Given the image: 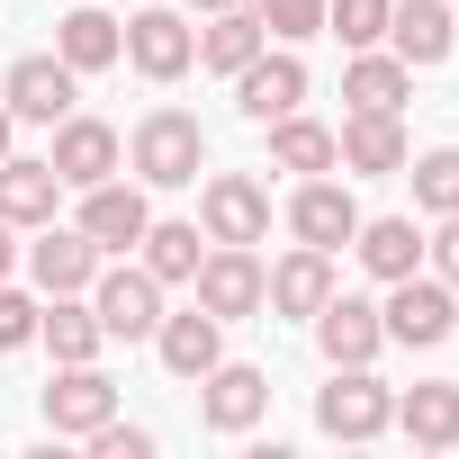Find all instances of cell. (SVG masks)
<instances>
[{
    "mask_svg": "<svg viewBox=\"0 0 459 459\" xmlns=\"http://www.w3.org/2000/svg\"><path fill=\"white\" fill-rule=\"evenodd\" d=\"M126 171H135L144 189H189V180L207 171V126H198L189 108H153V117L126 135Z\"/></svg>",
    "mask_w": 459,
    "mask_h": 459,
    "instance_id": "cell-1",
    "label": "cell"
},
{
    "mask_svg": "<svg viewBox=\"0 0 459 459\" xmlns=\"http://www.w3.org/2000/svg\"><path fill=\"white\" fill-rule=\"evenodd\" d=\"M82 298H91V316H100L108 342H153V325H162V280L144 262H117V271L100 262V280Z\"/></svg>",
    "mask_w": 459,
    "mask_h": 459,
    "instance_id": "cell-2",
    "label": "cell"
},
{
    "mask_svg": "<svg viewBox=\"0 0 459 459\" xmlns=\"http://www.w3.org/2000/svg\"><path fill=\"white\" fill-rule=\"evenodd\" d=\"M378 325H387V342H405V351H432V342H450V333H459V289H450V280H423V271H405V280H387V307H378Z\"/></svg>",
    "mask_w": 459,
    "mask_h": 459,
    "instance_id": "cell-3",
    "label": "cell"
},
{
    "mask_svg": "<svg viewBox=\"0 0 459 459\" xmlns=\"http://www.w3.org/2000/svg\"><path fill=\"white\" fill-rule=\"evenodd\" d=\"M189 289H198V307H207L216 325H244V316H262V289H271V271L253 262V244H207Z\"/></svg>",
    "mask_w": 459,
    "mask_h": 459,
    "instance_id": "cell-4",
    "label": "cell"
},
{
    "mask_svg": "<svg viewBox=\"0 0 459 459\" xmlns=\"http://www.w3.org/2000/svg\"><path fill=\"white\" fill-rule=\"evenodd\" d=\"M316 423L333 441H378L396 423V396H387L378 369H333V387H316Z\"/></svg>",
    "mask_w": 459,
    "mask_h": 459,
    "instance_id": "cell-5",
    "label": "cell"
},
{
    "mask_svg": "<svg viewBox=\"0 0 459 459\" xmlns=\"http://www.w3.org/2000/svg\"><path fill=\"white\" fill-rule=\"evenodd\" d=\"M46 162H55L64 189H91V180H117V171H126V144H117L108 117H82V108H73V117H55V153H46Z\"/></svg>",
    "mask_w": 459,
    "mask_h": 459,
    "instance_id": "cell-6",
    "label": "cell"
},
{
    "mask_svg": "<svg viewBox=\"0 0 459 459\" xmlns=\"http://www.w3.org/2000/svg\"><path fill=\"white\" fill-rule=\"evenodd\" d=\"M307 325H316V351H325L333 369H369V360L387 351V325H378V307H369V298H351V289H333V298H325Z\"/></svg>",
    "mask_w": 459,
    "mask_h": 459,
    "instance_id": "cell-7",
    "label": "cell"
},
{
    "mask_svg": "<svg viewBox=\"0 0 459 459\" xmlns=\"http://www.w3.org/2000/svg\"><path fill=\"white\" fill-rule=\"evenodd\" d=\"M198 225H207V244H262L271 235V189L244 180V171H216L198 189Z\"/></svg>",
    "mask_w": 459,
    "mask_h": 459,
    "instance_id": "cell-8",
    "label": "cell"
},
{
    "mask_svg": "<svg viewBox=\"0 0 459 459\" xmlns=\"http://www.w3.org/2000/svg\"><path fill=\"white\" fill-rule=\"evenodd\" d=\"M100 244L82 235V225H37V244H28V280H37V298H82L91 280H100Z\"/></svg>",
    "mask_w": 459,
    "mask_h": 459,
    "instance_id": "cell-9",
    "label": "cell"
},
{
    "mask_svg": "<svg viewBox=\"0 0 459 459\" xmlns=\"http://www.w3.org/2000/svg\"><path fill=\"white\" fill-rule=\"evenodd\" d=\"M73 91H82V73H73L64 55H19L10 82H0V100H10L19 126H55V117H73Z\"/></svg>",
    "mask_w": 459,
    "mask_h": 459,
    "instance_id": "cell-10",
    "label": "cell"
},
{
    "mask_svg": "<svg viewBox=\"0 0 459 459\" xmlns=\"http://www.w3.org/2000/svg\"><path fill=\"white\" fill-rule=\"evenodd\" d=\"M108 414H117V387H108V369H100V360H64V378L46 387V432H64V441H91Z\"/></svg>",
    "mask_w": 459,
    "mask_h": 459,
    "instance_id": "cell-11",
    "label": "cell"
},
{
    "mask_svg": "<svg viewBox=\"0 0 459 459\" xmlns=\"http://www.w3.org/2000/svg\"><path fill=\"white\" fill-rule=\"evenodd\" d=\"M144 225H153L144 180H91V189H82V235H91L100 253H135Z\"/></svg>",
    "mask_w": 459,
    "mask_h": 459,
    "instance_id": "cell-12",
    "label": "cell"
},
{
    "mask_svg": "<svg viewBox=\"0 0 459 459\" xmlns=\"http://www.w3.org/2000/svg\"><path fill=\"white\" fill-rule=\"evenodd\" d=\"M289 235H298V244H316V253H342V244L360 235V198H351L333 171H316V180L289 198Z\"/></svg>",
    "mask_w": 459,
    "mask_h": 459,
    "instance_id": "cell-13",
    "label": "cell"
},
{
    "mask_svg": "<svg viewBox=\"0 0 459 459\" xmlns=\"http://www.w3.org/2000/svg\"><path fill=\"white\" fill-rule=\"evenodd\" d=\"M198 414H207V432H253V423L271 414V378H262L253 360H216V369L198 378Z\"/></svg>",
    "mask_w": 459,
    "mask_h": 459,
    "instance_id": "cell-14",
    "label": "cell"
},
{
    "mask_svg": "<svg viewBox=\"0 0 459 459\" xmlns=\"http://www.w3.org/2000/svg\"><path fill=\"white\" fill-rule=\"evenodd\" d=\"M126 64H135L144 82H180V73L198 64L189 19H180V10H135V19H126Z\"/></svg>",
    "mask_w": 459,
    "mask_h": 459,
    "instance_id": "cell-15",
    "label": "cell"
},
{
    "mask_svg": "<svg viewBox=\"0 0 459 459\" xmlns=\"http://www.w3.org/2000/svg\"><path fill=\"white\" fill-rule=\"evenodd\" d=\"M298 100H307V64H298L289 46H280V55L262 46V55H253V64L235 73V108H244L253 126H271V117H289Z\"/></svg>",
    "mask_w": 459,
    "mask_h": 459,
    "instance_id": "cell-16",
    "label": "cell"
},
{
    "mask_svg": "<svg viewBox=\"0 0 459 459\" xmlns=\"http://www.w3.org/2000/svg\"><path fill=\"white\" fill-rule=\"evenodd\" d=\"M333 153H342V171H360V180L405 171V126H396V108H351V117L333 126Z\"/></svg>",
    "mask_w": 459,
    "mask_h": 459,
    "instance_id": "cell-17",
    "label": "cell"
},
{
    "mask_svg": "<svg viewBox=\"0 0 459 459\" xmlns=\"http://www.w3.org/2000/svg\"><path fill=\"white\" fill-rule=\"evenodd\" d=\"M450 46H459V10H450V0H396V10H387V55H405L414 73L450 64Z\"/></svg>",
    "mask_w": 459,
    "mask_h": 459,
    "instance_id": "cell-18",
    "label": "cell"
},
{
    "mask_svg": "<svg viewBox=\"0 0 459 459\" xmlns=\"http://www.w3.org/2000/svg\"><path fill=\"white\" fill-rule=\"evenodd\" d=\"M153 351H162V369H171V378H207V369L225 360V325H216L207 307H180V316H162V325H153Z\"/></svg>",
    "mask_w": 459,
    "mask_h": 459,
    "instance_id": "cell-19",
    "label": "cell"
},
{
    "mask_svg": "<svg viewBox=\"0 0 459 459\" xmlns=\"http://www.w3.org/2000/svg\"><path fill=\"white\" fill-rule=\"evenodd\" d=\"M396 432H405L414 450H450V441H459V378L405 387V396H396Z\"/></svg>",
    "mask_w": 459,
    "mask_h": 459,
    "instance_id": "cell-20",
    "label": "cell"
},
{
    "mask_svg": "<svg viewBox=\"0 0 459 459\" xmlns=\"http://www.w3.org/2000/svg\"><path fill=\"white\" fill-rule=\"evenodd\" d=\"M325 298H333V253H316V244H298V253L271 271V289H262L271 316H316Z\"/></svg>",
    "mask_w": 459,
    "mask_h": 459,
    "instance_id": "cell-21",
    "label": "cell"
},
{
    "mask_svg": "<svg viewBox=\"0 0 459 459\" xmlns=\"http://www.w3.org/2000/svg\"><path fill=\"white\" fill-rule=\"evenodd\" d=\"M55 198H64L55 162H37V153L0 162V216H10V225H55Z\"/></svg>",
    "mask_w": 459,
    "mask_h": 459,
    "instance_id": "cell-22",
    "label": "cell"
},
{
    "mask_svg": "<svg viewBox=\"0 0 459 459\" xmlns=\"http://www.w3.org/2000/svg\"><path fill=\"white\" fill-rule=\"evenodd\" d=\"M262 46H271V28H262V10H244V0H235V10H216V19H207V37H198V64H207V73H225V82H235V73H244V64L262 55Z\"/></svg>",
    "mask_w": 459,
    "mask_h": 459,
    "instance_id": "cell-23",
    "label": "cell"
},
{
    "mask_svg": "<svg viewBox=\"0 0 459 459\" xmlns=\"http://www.w3.org/2000/svg\"><path fill=\"white\" fill-rule=\"evenodd\" d=\"M351 253L369 262V280H405V271H423V235H414V216H360Z\"/></svg>",
    "mask_w": 459,
    "mask_h": 459,
    "instance_id": "cell-24",
    "label": "cell"
},
{
    "mask_svg": "<svg viewBox=\"0 0 459 459\" xmlns=\"http://www.w3.org/2000/svg\"><path fill=\"white\" fill-rule=\"evenodd\" d=\"M198 253H207V235H198V225H180V216H153L144 244H135V262H144L162 289H189V280H198Z\"/></svg>",
    "mask_w": 459,
    "mask_h": 459,
    "instance_id": "cell-25",
    "label": "cell"
},
{
    "mask_svg": "<svg viewBox=\"0 0 459 459\" xmlns=\"http://www.w3.org/2000/svg\"><path fill=\"white\" fill-rule=\"evenodd\" d=\"M55 55H64L73 73H108V64H126V28H117L108 10H73V19L55 28Z\"/></svg>",
    "mask_w": 459,
    "mask_h": 459,
    "instance_id": "cell-26",
    "label": "cell"
},
{
    "mask_svg": "<svg viewBox=\"0 0 459 459\" xmlns=\"http://www.w3.org/2000/svg\"><path fill=\"white\" fill-rule=\"evenodd\" d=\"M405 91H414V64L405 55H378V46H360L351 73H342V100L351 108H405Z\"/></svg>",
    "mask_w": 459,
    "mask_h": 459,
    "instance_id": "cell-27",
    "label": "cell"
},
{
    "mask_svg": "<svg viewBox=\"0 0 459 459\" xmlns=\"http://www.w3.org/2000/svg\"><path fill=\"white\" fill-rule=\"evenodd\" d=\"M37 342L55 351V369L64 360H100V316H91V298H46V316H37Z\"/></svg>",
    "mask_w": 459,
    "mask_h": 459,
    "instance_id": "cell-28",
    "label": "cell"
},
{
    "mask_svg": "<svg viewBox=\"0 0 459 459\" xmlns=\"http://www.w3.org/2000/svg\"><path fill=\"white\" fill-rule=\"evenodd\" d=\"M271 162H280V171H307V180H316V171H342L333 126H316V117H298V108L271 117Z\"/></svg>",
    "mask_w": 459,
    "mask_h": 459,
    "instance_id": "cell-29",
    "label": "cell"
},
{
    "mask_svg": "<svg viewBox=\"0 0 459 459\" xmlns=\"http://www.w3.org/2000/svg\"><path fill=\"white\" fill-rule=\"evenodd\" d=\"M414 207L459 216V144H441V153H423V162H414Z\"/></svg>",
    "mask_w": 459,
    "mask_h": 459,
    "instance_id": "cell-30",
    "label": "cell"
},
{
    "mask_svg": "<svg viewBox=\"0 0 459 459\" xmlns=\"http://www.w3.org/2000/svg\"><path fill=\"white\" fill-rule=\"evenodd\" d=\"M387 10H396V0H325V28L360 55V46H378V37H387Z\"/></svg>",
    "mask_w": 459,
    "mask_h": 459,
    "instance_id": "cell-31",
    "label": "cell"
},
{
    "mask_svg": "<svg viewBox=\"0 0 459 459\" xmlns=\"http://www.w3.org/2000/svg\"><path fill=\"white\" fill-rule=\"evenodd\" d=\"M262 28L280 46H307V37H325V0H262Z\"/></svg>",
    "mask_w": 459,
    "mask_h": 459,
    "instance_id": "cell-32",
    "label": "cell"
},
{
    "mask_svg": "<svg viewBox=\"0 0 459 459\" xmlns=\"http://www.w3.org/2000/svg\"><path fill=\"white\" fill-rule=\"evenodd\" d=\"M37 316H46V307H37L28 289L0 280V351H28V342H37Z\"/></svg>",
    "mask_w": 459,
    "mask_h": 459,
    "instance_id": "cell-33",
    "label": "cell"
},
{
    "mask_svg": "<svg viewBox=\"0 0 459 459\" xmlns=\"http://www.w3.org/2000/svg\"><path fill=\"white\" fill-rule=\"evenodd\" d=\"M91 450H100V459H153V432H144V423H117V414H108V423L91 432Z\"/></svg>",
    "mask_w": 459,
    "mask_h": 459,
    "instance_id": "cell-34",
    "label": "cell"
},
{
    "mask_svg": "<svg viewBox=\"0 0 459 459\" xmlns=\"http://www.w3.org/2000/svg\"><path fill=\"white\" fill-rule=\"evenodd\" d=\"M423 262H432V280H450V289H459V216H441V235L423 244Z\"/></svg>",
    "mask_w": 459,
    "mask_h": 459,
    "instance_id": "cell-35",
    "label": "cell"
},
{
    "mask_svg": "<svg viewBox=\"0 0 459 459\" xmlns=\"http://www.w3.org/2000/svg\"><path fill=\"white\" fill-rule=\"evenodd\" d=\"M10 271H19V225L0 216V280H10Z\"/></svg>",
    "mask_w": 459,
    "mask_h": 459,
    "instance_id": "cell-36",
    "label": "cell"
},
{
    "mask_svg": "<svg viewBox=\"0 0 459 459\" xmlns=\"http://www.w3.org/2000/svg\"><path fill=\"white\" fill-rule=\"evenodd\" d=\"M10 144H19V117H10V100H0V162H10Z\"/></svg>",
    "mask_w": 459,
    "mask_h": 459,
    "instance_id": "cell-37",
    "label": "cell"
},
{
    "mask_svg": "<svg viewBox=\"0 0 459 459\" xmlns=\"http://www.w3.org/2000/svg\"><path fill=\"white\" fill-rule=\"evenodd\" d=\"M180 10H207V19H216V10H235V0H180Z\"/></svg>",
    "mask_w": 459,
    "mask_h": 459,
    "instance_id": "cell-38",
    "label": "cell"
},
{
    "mask_svg": "<svg viewBox=\"0 0 459 459\" xmlns=\"http://www.w3.org/2000/svg\"><path fill=\"white\" fill-rule=\"evenodd\" d=\"M450 10H459V0H450Z\"/></svg>",
    "mask_w": 459,
    "mask_h": 459,
    "instance_id": "cell-39",
    "label": "cell"
}]
</instances>
